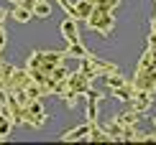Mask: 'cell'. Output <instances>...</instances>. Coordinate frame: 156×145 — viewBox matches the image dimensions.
Wrapping results in <instances>:
<instances>
[]
</instances>
